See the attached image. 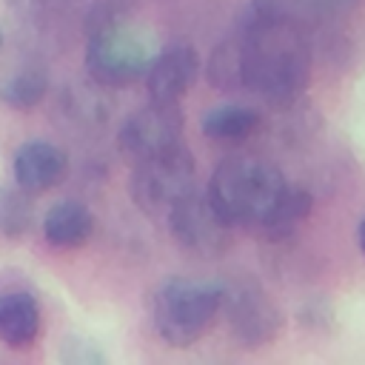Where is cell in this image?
<instances>
[{"label": "cell", "mask_w": 365, "mask_h": 365, "mask_svg": "<svg viewBox=\"0 0 365 365\" xmlns=\"http://www.w3.org/2000/svg\"><path fill=\"white\" fill-rule=\"evenodd\" d=\"M356 0H291V9L297 14V20L305 26L308 20L314 23H325V20H334L345 11L354 9Z\"/></svg>", "instance_id": "cell-17"}, {"label": "cell", "mask_w": 365, "mask_h": 365, "mask_svg": "<svg viewBox=\"0 0 365 365\" xmlns=\"http://www.w3.org/2000/svg\"><path fill=\"white\" fill-rule=\"evenodd\" d=\"M220 314V282L168 279L157 288L151 302L154 331L165 345L185 348L208 334Z\"/></svg>", "instance_id": "cell-3"}, {"label": "cell", "mask_w": 365, "mask_h": 365, "mask_svg": "<svg viewBox=\"0 0 365 365\" xmlns=\"http://www.w3.org/2000/svg\"><path fill=\"white\" fill-rule=\"evenodd\" d=\"M182 128H185V117L177 103L151 100L148 106L125 117V123L117 131V145L131 160L154 157L160 151L182 145Z\"/></svg>", "instance_id": "cell-8"}, {"label": "cell", "mask_w": 365, "mask_h": 365, "mask_svg": "<svg viewBox=\"0 0 365 365\" xmlns=\"http://www.w3.org/2000/svg\"><path fill=\"white\" fill-rule=\"evenodd\" d=\"M288 185L291 182H285L274 165L257 157H228L211 171L205 194L234 228L242 225L262 231L279 208Z\"/></svg>", "instance_id": "cell-2"}, {"label": "cell", "mask_w": 365, "mask_h": 365, "mask_svg": "<svg viewBox=\"0 0 365 365\" xmlns=\"http://www.w3.org/2000/svg\"><path fill=\"white\" fill-rule=\"evenodd\" d=\"M148 43L128 26H106L97 29L86 48V68L97 86H131L145 77L151 63Z\"/></svg>", "instance_id": "cell-6"}, {"label": "cell", "mask_w": 365, "mask_h": 365, "mask_svg": "<svg viewBox=\"0 0 365 365\" xmlns=\"http://www.w3.org/2000/svg\"><path fill=\"white\" fill-rule=\"evenodd\" d=\"M94 234V214L77 200L54 202L43 217V237L51 248H80Z\"/></svg>", "instance_id": "cell-11"}, {"label": "cell", "mask_w": 365, "mask_h": 365, "mask_svg": "<svg viewBox=\"0 0 365 365\" xmlns=\"http://www.w3.org/2000/svg\"><path fill=\"white\" fill-rule=\"evenodd\" d=\"M200 71V54L188 43H171L157 51L145 68V91L148 100H168L180 103V97L191 88Z\"/></svg>", "instance_id": "cell-9"}, {"label": "cell", "mask_w": 365, "mask_h": 365, "mask_svg": "<svg viewBox=\"0 0 365 365\" xmlns=\"http://www.w3.org/2000/svg\"><path fill=\"white\" fill-rule=\"evenodd\" d=\"M31 194L17 188H6L0 191V231L6 237H20L31 228Z\"/></svg>", "instance_id": "cell-16"}, {"label": "cell", "mask_w": 365, "mask_h": 365, "mask_svg": "<svg viewBox=\"0 0 365 365\" xmlns=\"http://www.w3.org/2000/svg\"><path fill=\"white\" fill-rule=\"evenodd\" d=\"M202 134L217 143H242L259 128V111L251 106H217L211 108L202 123Z\"/></svg>", "instance_id": "cell-14"}, {"label": "cell", "mask_w": 365, "mask_h": 365, "mask_svg": "<svg viewBox=\"0 0 365 365\" xmlns=\"http://www.w3.org/2000/svg\"><path fill=\"white\" fill-rule=\"evenodd\" d=\"M356 245H359V251H362V257H365V217H362L359 225H356Z\"/></svg>", "instance_id": "cell-18"}, {"label": "cell", "mask_w": 365, "mask_h": 365, "mask_svg": "<svg viewBox=\"0 0 365 365\" xmlns=\"http://www.w3.org/2000/svg\"><path fill=\"white\" fill-rule=\"evenodd\" d=\"M165 217L177 242L197 257H222L234 242V225L220 214L208 194H200L197 188L185 194Z\"/></svg>", "instance_id": "cell-7"}, {"label": "cell", "mask_w": 365, "mask_h": 365, "mask_svg": "<svg viewBox=\"0 0 365 365\" xmlns=\"http://www.w3.org/2000/svg\"><path fill=\"white\" fill-rule=\"evenodd\" d=\"M0 48H3V31H0Z\"/></svg>", "instance_id": "cell-19"}, {"label": "cell", "mask_w": 365, "mask_h": 365, "mask_svg": "<svg viewBox=\"0 0 365 365\" xmlns=\"http://www.w3.org/2000/svg\"><path fill=\"white\" fill-rule=\"evenodd\" d=\"M245 43L240 34L225 37L205 63V77L217 91H245Z\"/></svg>", "instance_id": "cell-13"}, {"label": "cell", "mask_w": 365, "mask_h": 365, "mask_svg": "<svg viewBox=\"0 0 365 365\" xmlns=\"http://www.w3.org/2000/svg\"><path fill=\"white\" fill-rule=\"evenodd\" d=\"M14 182L29 194H43L60 185L68 174V154L46 140H29L14 151L11 160Z\"/></svg>", "instance_id": "cell-10"}, {"label": "cell", "mask_w": 365, "mask_h": 365, "mask_svg": "<svg viewBox=\"0 0 365 365\" xmlns=\"http://www.w3.org/2000/svg\"><path fill=\"white\" fill-rule=\"evenodd\" d=\"M48 91V77L46 71L40 68H26V71H17L11 74L3 86H0V103L6 108H14V111H29L34 106L43 103Z\"/></svg>", "instance_id": "cell-15"}, {"label": "cell", "mask_w": 365, "mask_h": 365, "mask_svg": "<svg viewBox=\"0 0 365 365\" xmlns=\"http://www.w3.org/2000/svg\"><path fill=\"white\" fill-rule=\"evenodd\" d=\"M197 163L185 145L137 160L131 171V200L145 214H168L197 185Z\"/></svg>", "instance_id": "cell-4"}, {"label": "cell", "mask_w": 365, "mask_h": 365, "mask_svg": "<svg viewBox=\"0 0 365 365\" xmlns=\"http://www.w3.org/2000/svg\"><path fill=\"white\" fill-rule=\"evenodd\" d=\"M240 37L245 43V60H248L245 91L259 94L271 106L294 103L311 80V46L294 9L291 14Z\"/></svg>", "instance_id": "cell-1"}, {"label": "cell", "mask_w": 365, "mask_h": 365, "mask_svg": "<svg viewBox=\"0 0 365 365\" xmlns=\"http://www.w3.org/2000/svg\"><path fill=\"white\" fill-rule=\"evenodd\" d=\"M40 305L29 291L0 294V342L9 348H26L40 336Z\"/></svg>", "instance_id": "cell-12"}, {"label": "cell", "mask_w": 365, "mask_h": 365, "mask_svg": "<svg viewBox=\"0 0 365 365\" xmlns=\"http://www.w3.org/2000/svg\"><path fill=\"white\" fill-rule=\"evenodd\" d=\"M220 314H225L228 331L237 345L262 348L282 331V311L254 279L220 282Z\"/></svg>", "instance_id": "cell-5"}]
</instances>
